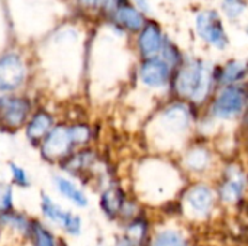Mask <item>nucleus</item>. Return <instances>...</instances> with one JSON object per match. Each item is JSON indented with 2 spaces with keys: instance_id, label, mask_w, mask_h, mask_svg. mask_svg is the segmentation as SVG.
Wrapping results in <instances>:
<instances>
[{
  "instance_id": "f257e3e1",
  "label": "nucleus",
  "mask_w": 248,
  "mask_h": 246,
  "mask_svg": "<svg viewBox=\"0 0 248 246\" xmlns=\"http://www.w3.org/2000/svg\"><path fill=\"white\" fill-rule=\"evenodd\" d=\"M212 86V71L202 61H187L185 62L174 80V88L182 97L202 101Z\"/></svg>"
},
{
  "instance_id": "f03ea898",
  "label": "nucleus",
  "mask_w": 248,
  "mask_h": 246,
  "mask_svg": "<svg viewBox=\"0 0 248 246\" xmlns=\"http://www.w3.org/2000/svg\"><path fill=\"white\" fill-rule=\"evenodd\" d=\"M38 148L42 158L51 164H60L73 151L78 149L74 142L70 123H55Z\"/></svg>"
},
{
  "instance_id": "7ed1b4c3",
  "label": "nucleus",
  "mask_w": 248,
  "mask_h": 246,
  "mask_svg": "<svg viewBox=\"0 0 248 246\" xmlns=\"http://www.w3.org/2000/svg\"><path fill=\"white\" fill-rule=\"evenodd\" d=\"M32 112L33 103L28 96L17 93L0 94V126L4 129H23Z\"/></svg>"
},
{
  "instance_id": "20e7f679",
  "label": "nucleus",
  "mask_w": 248,
  "mask_h": 246,
  "mask_svg": "<svg viewBox=\"0 0 248 246\" xmlns=\"http://www.w3.org/2000/svg\"><path fill=\"white\" fill-rule=\"evenodd\" d=\"M28 78V65L22 54L9 51L0 55V94L16 93Z\"/></svg>"
},
{
  "instance_id": "39448f33",
  "label": "nucleus",
  "mask_w": 248,
  "mask_h": 246,
  "mask_svg": "<svg viewBox=\"0 0 248 246\" xmlns=\"http://www.w3.org/2000/svg\"><path fill=\"white\" fill-rule=\"evenodd\" d=\"M41 212L45 219H48L49 222H52L55 225H60L68 235H73V236L80 235L81 226H83L81 219L77 215H74L73 212L65 210L61 206H58L46 194L41 196Z\"/></svg>"
},
{
  "instance_id": "423d86ee",
  "label": "nucleus",
  "mask_w": 248,
  "mask_h": 246,
  "mask_svg": "<svg viewBox=\"0 0 248 246\" xmlns=\"http://www.w3.org/2000/svg\"><path fill=\"white\" fill-rule=\"evenodd\" d=\"M196 29L199 36L218 49H224L228 45V36L222 26V22L217 12L206 10L196 17Z\"/></svg>"
},
{
  "instance_id": "0eeeda50",
  "label": "nucleus",
  "mask_w": 248,
  "mask_h": 246,
  "mask_svg": "<svg viewBox=\"0 0 248 246\" xmlns=\"http://www.w3.org/2000/svg\"><path fill=\"white\" fill-rule=\"evenodd\" d=\"M58 165L67 174L81 180V178H86L87 174H92L93 170L99 165V155L94 149L83 146V148L73 151Z\"/></svg>"
},
{
  "instance_id": "6e6552de",
  "label": "nucleus",
  "mask_w": 248,
  "mask_h": 246,
  "mask_svg": "<svg viewBox=\"0 0 248 246\" xmlns=\"http://www.w3.org/2000/svg\"><path fill=\"white\" fill-rule=\"evenodd\" d=\"M170 70L171 67L161 57H153L144 58L140 65L138 74L144 86L151 88H161L167 86L170 80Z\"/></svg>"
},
{
  "instance_id": "1a4fd4ad",
  "label": "nucleus",
  "mask_w": 248,
  "mask_h": 246,
  "mask_svg": "<svg viewBox=\"0 0 248 246\" xmlns=\"http://www.w3.org/2000/svg\"><path fill=\"white\" fill-rule=\"evenodd\" d=\"M246 106V93L238 87H227L217 97L212 112L217 117L228 119L237 116Z\"/></svg>"
},
{
  "instance_id": "9d476101",
  "label": "nucleus",
  "mask_w": 248,
  "mask_h": 246,
  "mask_svg": "<svg viewBox=\"0 0 248 246\" xmlns=\"http://www.w3.org/2000/svg\"><path fill=\"white\" fill-rule=\"evenodd\" d=\"M54 125H55V117L49 110L46 109L33 110L26 125L23 126L25 136L29 141V144H32L33 146H39V144L54 128Z\"/></svg>"
},
{
  "instance_id": "9b49d317",
  "label": "nucleus",
  "mask_w": 248,
  "mask_h": 246,
  "mask_svg": "<svg viewBox=\"0 0 248 246\" xmlns=\"http://www.w3.org/2000/svg\"><path fill=\"white\" fill-rule=\"evenodd\" d=\"M137 43H138V51L142 55V58L158 57L164 45V36L158 23L153 20L145 22V25L138 33Z\"/></svg>"
},
{
  "instance_id": "f8f14e48",
  "label": "nucleus",
  "mask_w": 248,
  "mask_h": 246,
  "mask_svg": "<svg viewBox=\"0 0 248 246\" xmlns=\"http://www.w3.org/2000/svg\"><path fill=\"white\" fill-rule=\"evenodd\" d=\"M190 123V112L185 104L174 103L167 106L160 115V125L170 135H180L186 132Z\"/></svg>"
},
{
  "instance_id": "ddd939ff",
  "label": "nucleus",
  "mask_w": 248,
  "mask_h": 246,
  "mask_svg": "<svg viewBox=\"0 0 248 246\" xmlns=\"http://www.w3.org/2000/svg\"><path fill=\"white\" fill-rule=\"evenodd\" d=\"M109 17L112 19L113 25L129 32H140L147 22L144 13L128 0L124 1Z\"/></svg>"
},
{
  "instance_id": "4468645a",
  "label": "nucleus",
  "mask_w": 248,
  "mask_h": 246,
  "mask_svg": "<svg viewBox=\"0 0 248 246\" xmlns=\"http://www.w3.org/2000/svg\"><path fill=\"white\" fill-rule=\"evenodd\" d=\"M126 203L124 190L116 184H109L100 194V209L109 219H118L122 216Z\"/></svg>"
},
{
  "instance_id": "2eb2a0df",
  "label": "nucleus",
  "mask_w": 248,
  "mask_h": 246,
  "mask_svg": "<svg viewBox=\"0 0 248 246\" xmlns=\"http://www.w3.org/2000/svg\"><path fill=\"white\" fill-rule=\"evenodd\" d=\"M54 186L58 190V193L65 197L67 200H70L71 203H74L78 207H87L89 204V199L86 196V193L70 178L62 177V175H55L54 177Z\"/></svg>"
},
{
  "instance_id": "dca6fc26",
  "label": "nucleus",
  "mask_w": 248,
  "mask_h": 246,
  "mask_svg": "<svg viewBox=\"0 0 248 246\" xmlns=\"http://www.w3.org/2000/svg\"><path fill=\"white\" fill-rule=\"evenodd\" d=\"M186 200L195 213L203 216V215H208L209 210L212 209L214 194H212L211 188H208L206 186H196L189 190Z\"/></svg>"
},
{
  "instance_id": "f3484780",
  "label": "nucleus",
  "mask_w": 248,
  "mask_h": 246,
  "mask_svg": "<svg viewBox=\"0 0 248 246\" xmlns=\"http://www.w3.org/2000/svg\"><path fill=\"white\" fill-rule=\"evenodd\" d=\"M244 186H246L244 175L238 170L230 171L227 181L221 187V197H222V200L227 202V203L237 202L241 197V194H243Z\"/></svg>"
},
{
  "instance_id": "a211bd4d",
  "label": "nucleus",
  "mask_w": 248,
  "mask_h": 246,
  "mask_svg": "<svg viewBox=\"0 0 248 246\" xmlns=\"http://www.w3.org/2000/svg\"><path fill=\"white\" fill-rule=\"evenodd\" d=\"M28 238L31 239L32 246H58L54 233L39 220H31Z\"/></svg>"
},
{
  "instance_id": "6ab92c4d",
  "label": "nucleus",
  "mask_w": 248,
  "mask_h": 246,
  "mask_svg": "<svg viewBox=\"0 0 248 246\" xmlns=\"http://www.w3.org/2000/svg\"><path fill=\"white\" fill-rule=\"evenodd\" d=\"M29 226H31V220L25 215L15 213L13 210L7 212L4 215H0V228H10L28 238Z\"/></svg>"
},
{
  "instance_id": "aec40b11",
  "label": "nucleus",
  "mask_w": 248,
  "mask_h": 246,
  "mask_svg": "<svg viewBox=\"0 0 248 246\" xmlns=\"http://www.w3.org/2000/svg\"><path fill=\"white\" fill-rule=\"evenodd\" d=\"M248 72V65L243 61H230L222 71V81L227 84L243 80Z\"/></svg>"
},
{
  "instance_id": "412c9836",
  "label": "nucleus",
  "mask_w": 248,
  "mask_h": 246,
  "mask_svg": "<svg viewBox=\"0 0 248 246\" xmlns=\"http://www.w3.org/2000/svg\"><path fill=\"white\" fill-rule=\"evenodd\" d=\"M186 164L193 171H202L209 164V154L203 148H195L192 149L186 157Z\"/></svg>"
},
{
  "instance_id": "4be33fe9",
  "label": "nucleus",
  "mask_w": 248,
  "mask_h": 246,
  "mask_svg": "<svg viewBox=\"0 0 248 246\" xmlns=\"http://www.w3.org/2000/svg\"><path fill=\"white\" fill-rule=\"evenodd\" d=\"M151 246H186V241L176 231H163L155 236Z\"/></svg>"
},
{
  "instance_id": "5701e85b",
  "label": "nucleus",
  "mask_w": 248,
  "mask_h": 246,
  "mask_svg": "<svg viewBox=\"0 0 248 246\" xmlns=\"http://www.w3.org/2000/svg\"><path fill=\"white\" fill-rule=\"evenodd\" d=\"M9 171H10V177H12V183L17 187L26 188L31 186V180L29 175L26 173V170L20 165H17L16 162H10L9 164Z\"/></svg>"
},
{
  "instance_id": "b1692460",
  "label": "nucleus",
  "mask_w": 248,
  "mask_h": 246,
  "mask_svg": "<svg viewBox=\"0 0 248 246\" xmlns=\"http://www.w3.org/2000/svg\"><path fill=\"white\" fill-rule=\"evenodd\" d=\"M13 210V187L6 183H0V215Z\"/></svg>"
},
{
  "instance_id": "393cba45",
  "label": "nucleus",
  "mask_w": 248,
  "mask_h": 246,
  "mask_svg": "<svg viewBox=\"0 0 248 246\" xmlns=\"http://www.w3.org/2000/svg\"><path fill=\"white\" fill-rule=\"evenodd\" d=\"M247 6V0H224V10L228 17H238Z\"/></svg>"
},
{
  "instance_id": "a878e982",
  "label": "nucleus",
  "mask_w": 248,
  "mask_h": 246,
  "mask_svg": "<svg viewBox=\"0 0 248 246\" xmlns=\"http://www.w3.org/2000/svg\"><path fill=\"white\" fill-rule=\"evenodd\" d=\"M124 1L126 0H97L96 13H103L106 16H110Z\"/></svg>"
},
{
  "instance_id": "bb28decb",
  "label": "nucleus",
  "mask_w": 248,
  "mask_h": 246,
  "mask_svg": "<svg viewBox=\"0 0 248 246\" xmlns=\"http://www.w3.org/2000/svg\"><path fill=\"white\" fill-rule=\"evenodd\" d=\"M131 1L142 13H148L150 12V1L148 0H131Z\"/></svg>"
},
{
  "instance_id": "cd10ccee",
  "label": "nucleus",
  "mask_w": 248,
  "mask_h": 246,
  "mask_svg": "<svg viewBox=\"0 0 248 246\" xmlns=\"http://www.w3.org/2000/svg\"><path fill=\"white\" fill-rule=\"evenodd\" d=\"M247 32H248V29H247Z\"/></svg>"
}]
</instances>
